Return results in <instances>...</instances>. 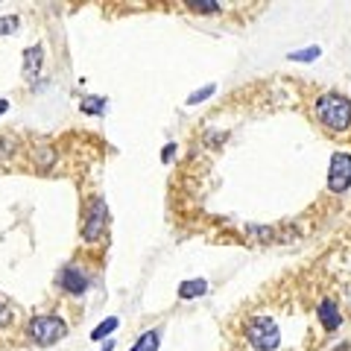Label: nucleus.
Listing matches in <instances>:
<instances>
[{"instance_id":"nucleus-14","label":"nucleus","mask_w":351,"mask_h":351,"mask_svg":"<svg viewBox=\"0 0 351 351\" xmlns=\"http://www.w3.org/2000/svg\"><path fill=\"white\" fill-rule=\"evenodd\" d=\"M214 94V85H205V88H199L193 97H188V106H196V103H202V100H208V97Z\"/></svg>"},{"instance_id":"nucleus-8","label":"nucleus","mask_w":351,"mask_h":351,"mask_svg":"<svg viewBox=\"0 0 351 351\" xmlns=\"http://www.w3.org/2000/svg\"><path fill=\"white\" fill-rule=\"evenodd\" d=\"M319 319H322V325L328 328V331H334V328H339V311H337V304L334 302H322L319 304Z\"/></svg>"},{"instance_id":"nucleus-15","label":"nucleus","mask_w":351,"mask_h":351,"mask_svg":"<svg viewBox=\"0 0 351 351\" xmlns=\"http://www.w3.org/2000/svg\"><path fill=\"white\" fill-rule=\"evenodd\" d=\"M82 112H85V114H91V112H103V103H100V100H85V103H82Z\"/></svg>"},{"instance_id":"nucleus-4","label":"nucleus","mask_w":351,"mask_h":351,"mask_svg":"<svg viewBox=\"0 0 351 351\" xmlns=\"http://www.w3.org/2000/svg\"><path fill=\"white\" fill-rule=\"evenodd\" d=\"M351 184V156L348 152H337L331 158V167H328V188L334 193L348 191Z\"/></svg>"},{"instance_id":"nucleus-6","label":"nucleus","mask_w":351,"mask_h":351,"mask_svg":"<svg viewBox=\"0 0 351 351\" xmlns=\"http://www.w3.org/2000/svg\"><path fill=\"white\" fill-rule=\"evenodd\" d=\"M103 223H106V208L100 205V202H97V208H94V214L91 217H88V223H85V237L88 240H94L97 234H100L103 232Z\"/></svg>"},{"instance_id":"nucleus-7","label":"nucleus","mask_w":351,"mask_h":351,"mask_svg":"<svg viewBox=\"0 0 351 351\" xmlns=\"http://www.w3.org/2000/svg\"><path fill=\"white\" fill-rule=\"evenodd\" d=\"M41 62H44V53L41 47H29L24 53V71H27V80H36L41 73Z\"/></svg>"},{"instance_id":"nucleus-13","label":"nucleus","mask_w":351,"mask_h":351,"mask_svg":"<svg viewBox=\"0 0 351 351\" xmlns=\"http://www.w3.org/2000/svg\"><path fill=\"white\" fill-rule=\"evenodd\" d=\"M319 56V47H311V50H299V53H290L293 62H313Z\"/></svg>"},{"instance_id":"nucleus-2","label":"nucleus","mask_w":351,"mask_h":351,"mask_svg":"<svg viewBox=\"0 0 351 351\" xmlns=\"http://www.w3.org/2000/svg\"><path fill=\"white\" fill-rule=\"evenodd\" d=\"M246 337H249L252 348H258V351H272V348H278V343H281L278 325L272 319H267V316H258V319L246 328Z\"/></svg>"},{"instance_id":"nucleus-16","label":"nucleus","mask_w":351,"mask_h":351,"mask_svg":"<svg viewBox=\"0 0 351 351\" xmlns=\"http://www.w3.org/2000/svg\"><path fill=\"white\" fill-rule=\"evenodd\" d=\"M9 319H12V311H9V307H6L3 302H0V325H6Z\"/></svg>"},{"instance_id":"nucleus-5","label":"nucleus","mask_w":351,"mask_h":351,"mask_svg":"<svg viewBox=\"0 0 351 351\" xmlns=\"http://www.w3.org/2000/svg\"><path fill=\"white\" fill-rule=\"evenodd\" d=\"M59 284L68 293H73V295H80V293H85L88 290V276L80 269V267H64L62 269V276H59Z\"/></svg>"},{"instance_id":"nucleus-11","label":"nucleus","mask_w":351,"mask_h":351,"mask_svg":"<svg viewBox=\"0 0 351 351\" xmlns=\"http://www.w3.org/2000/svg\"><path fill=\"white\" fill-rule=\"evenodd\" d=\"M114 328H117V319H114V316H108L106 322H100V328H94V331H91V339H103V337L112 334Z\"/></svg>"},{"instance_id":"nucleus-12","label":"nucleus","mask_w":351,"mask_h":351,"mask_svg":"<svg viewBox=\"0 0 351 351\" xmlns=\"http://www.w3.org/2000/svg\"><path fill=\"white\" fill-rule=\"evenodd\" d=\"M21 21L15 15H6V18H0V36H9V32H15L18 29Z\"/></svg>"},{"instance_id":"nucleus-10","label":"nucleus","mask_w":351,"mask_h":351,"mask_svg":"<svg viewBox=\"0 0 351 351\" xmlns=\"http://www.w3.org/2000/svg\"><path fill=\"white\" fill-rule=\"evenodd\" d=\"M158 343H161V337H158V331H147L144 337L138 339L135 346H132L129 351H158Z\"/></svg>"},{"instance_id":"nucleus-1","label":"nucleus","mask_w":351,"mask_h":351,"mask_svg":"<svg viewBox=\"0 0 351 351\" xmlns=\"http://www.w3.org/2000/svg\"><path fill=\"white\" fill-rule=\"evenodd\" d=\"M316 117L328 129H346L351 123V103L343 94H322L316 100Z\"/></svg>"},{"instance_id":"nucleus-9","label":"nucleus","mask_w":351,"mask_h":351,"mask_svg":"<svg viewBox=\"0 0 351 351\" xmlns=\"http://www.w3.org/2000/svg\"><path fill=\"white\" fill-rule=\"evenodd\" d=\"M208 293V284L202 278H193V281H184L179 287V295L182 299H196V295H205Z\"/></svg>"},{"instance_id":"nucleus-17","label":"nucleus","mask_w":351,"mask_h":351,"mask_svg":"<svg viewBox=\"0 0 351 351\" xmlns=\"http://www.w3.org/2000/svg\"><path fill=\"white\" fill-rule=\"evenodd\" d=\"M6 108H9V103H6V100H0V114H6Z\"/></svg>"},{"instance_id":"nucleus-3","label":"nucleus","mask_w":351,"mask_h":351,"mask_svg":"<svg viewBox=\"0 0 351 351\" xmlns=\"http://www.w3.org/2000/svg\"><path fill=\"white\" fill-rule=\"evenodd\" d=\"M64 322L59 319V316H36V319L29 322V337L36 339L38 346H53L59 343V339L64 337Z\"/></svg>"}]
</instances>
